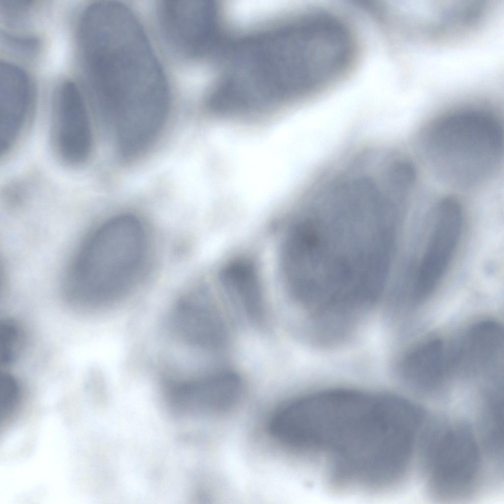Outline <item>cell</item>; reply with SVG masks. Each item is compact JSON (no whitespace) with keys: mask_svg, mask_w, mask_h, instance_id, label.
<instances>
[{"mask_svg":"<svg viewBox=\"0 0 504 504\" xmlns=\"http://www.w3.org/2000/svg\"><path fill=\"white\" fill-rule=\"evenodd\" d=\"M81 51L90 94L107 124L140 111L170 107L166 75L132 10L119 12L102 23Z\"/></svg>","mask_w":504,"mask_h":504,"instance_id":"1","label":"cell"},{"mask_svg":"<svg viewBox=\"0 0 504 504\" xmlns=\"http://www.w3.org/2000/svg\"><path fill=\"white\" fill-rule=\"evenodd\" d=\"M387 410L380 395L358 390H323L309 414V431L323 469L354 473L384 447L389 432Z\"/></svg>","mask_w":504,"mask_h":504,"instance_id":"2","label":"cell"},{"mask_svg":"<svg viewBox=\"0 0 504 504\" xmlns=\"http://www.w3.org/2000/svg\"><path fill=\"white\" fill-rule=\"evenodd\" d=\"M418 140L429 169L456 189L483 186L502 163L503 123L482 108H463L439 116L426 125Z\"/></svg>","mask_w":504,"mask_h":504,"instance_id":"3","label":"cell"},{"mask_svg":"<svg viewBox=\"0 0 504 504\" xmlns=\"http://www.w3.org/2000/svg\"><path fill=\"white\" fill-rule=\"evenodd\" d=\"M143 232L138 220L127 215L100 226L81 249L68 274L64 292L69 303L93 311L122 296L142 263Z\"/></svg>","mask_w":504,"mask_h":504,"instance_id":"4","label":"cell"},{"mask_svg":"<svg viewBox=\"0 0 504 504\" xmlns=\"http://www.w3.org/2000/svg\"><path fill=\"white\" fill-rule=\"evenodd\" d=\"M429 450V480L438 496L456 499L474 484L480 466L475 437L466 425L457 424L435 435Z\"/></svg>","mask_w":504,"mask_h":504,"instance_id":"5","label":"cell"},{"mask_svg":"<svg viewBox=\"0 0 504 504\" xmlns=\"http://www.w3.org/2000/svg\"><path fill=\"white\" fill-rule=\"evenodd\" d=\"M463 210L458 199L441 198L435 207V220L415 271L410 300L417 303L432 294L455 255L462 231Z\"/></svg>","mask_w":504,"mask_h":504,"instance_id":"6","label":"cell"},{"mask_svg":"<svg viewBox=\"0 0 504 504\" xmlns=\"http://www.w3.org/2000/svg\"><path fill=\"white\" fill-rule=\"evenodd\" d=\"M159 35L173 56L194 64L209 38L212 0H162L156 6Z\"/></svg>","mask_w":504,"mask_h":504,"instance_id":"7","label":"cell"},{"mask_svg":"<svg viewBox=\"0 0 504 504\" xmlns=\"http://www.w3.org/2000/svg\"><path fill=\"white\" fill-rule=\"evenodd\" d=\"M53 133L56 151L65 163L77 166L89 158L93 146L92 124L81 94L71 81L63 83L59 93Z\"/></svg>","mask_w":504,"mask_h":504,"instance_id":"8","label":"cell"},{"mask_svg":"<svg viewBox=\"0 0 504 504\" xmlns=\"http://www.w3.org/2000/svg\"><path fill=\"white\" fill-rule=\"evenodd\" d=\"M0 140L1 154L16 143L28 124L31 85L27 74L10 63L0 66Z\"/></svg>","mask_w":504,"mask_h":504,"instance_id":"9","label":"cell"},{"mask_svg":"<svg viewBox=\"0 0 504 504\" xmlns=\"http://www.w3.org/2000/svg\"><path fill=\"white\" fill-rule=\"evenodd\" d=\"M242 382L232 373H221L205 377L173 381L169 392L178 402L189 404L196 410L221 412L233 406L239 399Z\"/></svg>","mask_w":504,"mask_h":504,"instance_id":"10","label":"cell"},{"mask_svg":"<svg viewBox=\"0 0 504 504\" xmlns=\"http://www.w3.org/2000/svg\"><path fill=\"white\" fill-rule=\"evenodd\" d=\"M402 368L406 378L415 386L424 389L436 388L451 369L450 351L442 340H428L407 354Z\"/></svg>","mask_w":504,"mask_h":504,"instance_id":"11","label":"cell"},{"mask_svg":"<svg viewBox=\"0 0 504 504\" xmlns=\"http://www.w3.org/2000/svg\"><path fill=\"white\" fill-rule=\"evenodd\" d=\"M503 342L501 326L492 320L473 325L459 346L451 351L453 368L477 371L498 356Z\"/></svg>","mask_w":504,"mask_h":504,"instance_id":"12","label":"cell"},{"mask_svg":"<svg viewBox=\"0 0 504 504\" xmlns=\"http://www.w3.org/2000/svg\"><path fill=\"white\" fill-rule=\"evenodd\" d=\"M178 324L190 343L203 347L223 344L225 331L215 315L201 306L185 302L178 309Z\"/></svg>","mask_w":504,"mask_h":504,"instance_id":"13","label":"cell"},{"mask_svg":"<svg viewBox=\"0 0 504 504\" xmlns=\"http://www.w3.org/2000/svg\"><path fill=\"white\" fill-rule=\"evenodd\" d=\"M221 283L253 318L262 316L263 297L259 279L255 268L244 261H237L226 267Z\"/></svg>","mask_w":504,"mask_h":504,"instance_id":"14","label":"cell"},{"mask_svg":"<svg viewBox=\"0 0 504 504\" xmlns=\"http://www.w3.org/2000/svg\"><path fill=\"white\" fill-rule=\"evenodd\" d=\"M484 411L485 439L492 451L499 453L503 442V401L500 393L492 395Z\"/></svg>","mask_w":504,"mask_h":504,"instance_id":"15","label":"cell"},{"mask_svg":"<svg viewBox=\"0 0 504 504\" xmlns=\"http://www.w3.org/2000/svg\"><path fill=\"white\" fill-rule=\"evenodd\" d=\"M23 332L19 324L11 318L0 322V360L4 366L12 363L23 348Z\"/></svg>","mask_w":504,"mask_h":504,"instance_id":"16","label":"cell"},{"mask_svg":"<svg viewBox=\"0 0 504 504\" xmlns=\"http://www.w3.org/2000/svg\"><path fill=\"white\" fill-rule=\"evenodd\" d=\"M22 398L18 380L7 372L0 376V413L1 420H6L18 409Z\"/></svg>","mask_w":504,"mask_h":504,"instance_id":"17","label":"cell"},{"mask_svg":"<svg viewBox=\"0 0 504 504\" xmlns=\"http://www.w3.org/2000/svg\"><path fill=\"white\" fill-rule=\"evenodd\" d=\"M217 1H218V0Z\"/></svg>","mask_w":504,"mask_h":504,"instance_id":"18","label":"cell"}]
</instances>
